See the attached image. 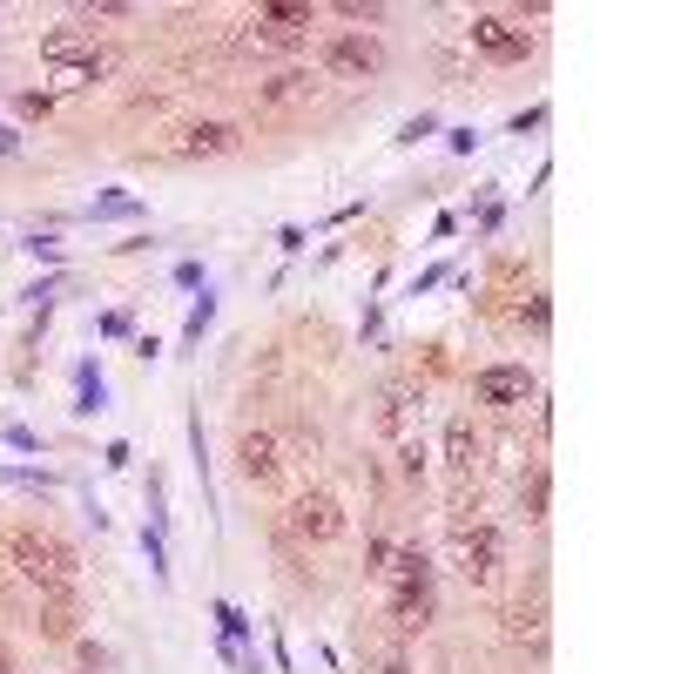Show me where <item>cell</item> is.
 <instances>
[{
    "label": "cell",
    "instance_id": "obj_1",
    "mask_svg": "<svg viewBox=\"0 0 674 674\" xmlns=\"http://www.w3.org/2000/svg\"><path fill=\"white\" fill-rule=\"evenodd\" d=\"M0 560L14 566V580H28L41 601H68L74 586H81V560L68 540L41 533V527H8L0 533Z\"/></svg>",
    "mask_w": 674,
    "mask_h": 674
},
{
    "label": "cell",
    "instance_id": "obj_2",
    "mask_svg": "<svg viewBox=\"0 0 674 674\" xmlns=\"http://www.w3.org/2000/svg\"><path fill=\"white\" fill-rule=\"evenodd\" d=\"M432 573L439 566H432V553L418 547V540L411 547H391V560H385L378 580H385V601H391V627L398 634H418V627L432 621Z\"/></svg>",
    "mask_w": 674,
    "mask_h": 674
},
{
    "label": "cell",
    "instance_id": "obj_3",
    "mask_svg": "<svg viewBox=\"0 0 674 674\" xmlns=\"http://www.w3.org/2000/svg\"><path fill=\"white\" fill-rule=\"evenodd\" d=\"M41 61L54 68V89H89V81H102V74L115 68L109 48L81 41V34H48V41H41Z\"/></svg>",
    "mask_w": 674,
    "mask_h": 674
},
{
    "label": "cell",
    "instance_id": "obj_4",
    "mask_svg": "<svg viewBox=\"0 0 674 674\" xmlns=\"http://www.w3.org/2000/svg\"><path fill=\"white\" fill-rule=\"evenodd\" d=\"M317 61H324V74H337V81H371V74H385V41L365 34V28H345V34L324 41Z\"/></svg>",
    "mask_w": 674,
    "mask_h": 674
},
{
    "label": "cell",
    "instance_id": "obj_5",
    "mask_svg": "<svg viewBox=\"0 0 674 674\" xmlns=\"http://www.w3.org/2000/svg\"><path fill=\"white\" fill-rule=\"evenodd\" d=\"M452 566H459L472 586H492L499 566H506V540H499V527H466V520H452Z\"/></svg>",
    "mask_w": 674,
    "mask_h": 674
},
{
    "label": "cell",
    "instance_id": "obj_6",
    "mask_svg": "<svg viewBox=\"0 0 674 674\" xmlns=\"http://www.w3.org/2000/svg\"><path fill=\"white\" fill-rule=\"evenodd\" d=\"M284 533L290 540H310V547H324V540H337L345 533V506H337V492H297L290 499V513H284Z\"/></svg>",
    "mask_w": 674,
    "mask_h": 674
},
{
    "label": "cell",
    "instance_id": "obj_7",
    "mask_svg": "<svg viewBox=\"0 0 674 674\" xmlns=\"http://www.w3.org/2000/svg\"><path fill=\"white\" fill-rule=\"evenodd\" d=\"M310 8H297V0H270V8H257V21H249V34H243V48H297V41H310Z\"/></svg>",
    "mask_w": 674,
    "mask_h": 674
},
{
    "label": "cell",
    "instance_id": "obj_8",
    "mask_svg": "<svg viewBox=\"0 0 674 674\" xmlns=\"http://www.w3.org/2000/svg\"><path fill=\"white\" fill-rule=\"evenodd\" d=\"M472 398L492 405V411H520L527 398H540V378H533L527 365H486V371L472 378Z\"/></svg>",
    "mask_w": 674,
    "mask_h": 674
},
{
    "label": "cell",
    "instance_id": "obj_9",
    "mask_svg": "<svg viewBox=\"0 0 674 674\" xmlns=\"http://www.w3.org/2000/svg\"><path fill=\"white\" fill-rule=\"evenodd\" d=\"M236 149V129L229 122H190V129H176L155 155L162 162H216V155H229Z\"/></svg>",
    "mask_w": 674,
    "mask_h": 674
},
{
    "label": "cell",
    "instance_id": "obj_10",
    "mask_svg": "<svg viewBox=\"0 0 674 674\" xmlns=\"http://www.w3.org/2000/svg\"><path fill=\"white\" fill-rule=\"evenodd\" d=\"M466 34H472V48L492 54V61H527V54H533V28L506 21V14H472Z\"/></svg>",
    "mask_w": 674,
    "mask_h": 674
},
{
    "label": "cell",
    "instance_id": "obj_11",
    "mask_svg": "<svg viewBox=\"0 0 674 674\" xmlns=\"http://www.w3.org/2000/svg\"><path fill=\"white\" fill-rule=\"evenodd\" d=\"M472 466H479V432L466 418L446 426V472H452V520H466V492H472Z\"/></svg>",
    "mask_w": 674,
    "mask_h": 674
},
{
    "label": "cell",
    "instance_id": "obj_12",
    "mask_svg": "<svg viewBox=\"0 0 674 674\" xmlns=\"http://www.w3.org/2000/svg\"><path fill=\"white\" fill-rule=\"evenodd\" d=\"M236 472H243L249 486H270V479L284 472V439H277L270 426L243 432V439H236Z\"/></svg>",
    "mask_w": 674,
    "mask_h": 674
},
{
    "label": "cell",
    "instance_id": "obj_13",
    "mask_svg": "<svg viewBox=\"0 0 674 674\" xmlns=\"http://www.w3.org/2000/svg\"><path fill=\"white\" fill-rule=\"evenodd\" d=\"M304 95H317V74L310 68H284V74H270L264 89H257V109H290Z\"/></svg>",
    "mask_w": 674,
    "mask_h": 674
},
{
    "label": "cell",
    "instance_id": "obj_14",
    "mask_svg": "<svg viewBox=\"0 0 674 674\" xmlns=\"http://www.w3.org/2000/svg\"><path fill=\"white\" fill-rule=\"evenodd\" d=\"M418 411H426V391H418V385H398V391H385V411H378V426H385L391 439H405Z\"/></svg>",
    "mask_w": 674,
    "mask_h": 674
},
{
    "label": "cell",
    "instance_id": "obj_15",
    "mask_svg": "<svg viewBox=\"0 0 674 674\" xmlns=\"http://www.w3.org/2000/svg\"><path fill=\"white\" fill-rule=\"evenodd\" d=\"M74 411H81V418H95V411H109V385H102V371H95L89 358L74 365Z\"/></svg>",
    "mask_w": 674,
    "mask_h": 674
},
{
    "label": "cell",
    "instance_id": "obj_16",
    "mask_svg": "<svg viewBox=\"0 0 674 674\" xmlns=\"http://www.w3.org/2000/svg\"><path fill=\"white\" fill-rule=\"evenodd\" d=\"M513 641H527L533 654H547V601H540V594L513 607Z\"/></svg>",
    "mask_w": 674,
    "mask_h": 674
},
{
    "label": "cell",
    "instance_id": "obj_17",
    "mask_svg": "<svg viewBox=\"0 0 674 674\" xmlns=\"http://www.w3.org/2000/svg\"><path fill=\"white\" fill-rule=\"evenodd\" d=\"M74 621H81L74 594H68V601H41V614H34V627H41L48 641H74Z\"/></svg>",
    "mask_w": 674,
    "mask_h": 674
},
{
    "label": "cell",
    "instance_id": "obj_18",
    "mask_svg": "<svg viewBox=\"0 0 674 674\" xmlns=\"http://www.w3.org/2000/svg\"><path fill=\"white\" fill-rule=\"evenodd\" d=\"M547 492H553V472L533 466V472L520 479V513H527V520H547Z\"/></svg>",
    "mask_w": 674,
    "mask_h": 674
},
{
    "label": "cell",
    "instance_id": "obj_19",
    "mask_svg": "<svg viewBox=\"0 0 674 674\" xmlns=\"http://www.w3.org/2000/svg\"><path fill=\"white\" fill-rule=\"evenodd\" d=\"M210 614H216V634H223V641H236V647H249V621H243V607H236V601H216Z\"/></svg>",
    "mask_w": 674,
    "mask_h": 674
},
{
    "label": "cell",
    "instance_id": "obj_20",
    "mask_svg": "<svg viewBox=\"0 0 674 674\" xmlns=\"http://www.w3.org/2000/svg\"><path fill=\"white\" fill-rule=\"evenodd\" d=\"M210 324H216V297L203 290V297L190 304V317H183V345H203V330H210Z\"/></svg>",
    "mask_w": 674,
    "mask_h": 674
},
{
    "label": "cell",
    "instance_id": "obj_21",
    "mask_svg": "<svg viewBox=\"0 0 674 674\" xmlns=\"http://www.w3.org/2000/svg\"><path fill=\"white\" fill-rule=\"evenodd\" d=\"M142 553H149V573L168 586V553H162V533H155V527H142Z\"/></svg>",
    "mask_w": 674,
    "mask_h": 674
},
{
    "label": "cell",
    "instance_id": "obj_22",
    "mask_svg": "<svg viewBox=\"0 0 674 674\" xmlns=\"http://www.w3.org/2000/svg\"><path fill=\"white\" fill-rule=\"evenodd\" d=\"M0 479H14V486H34V492H54V472H21V466H0Z\"/></svg>",
    "mask_w": 674,
    "mask_h": 674
},
{
    "label": "cell",
    "instance_id": "obj_23",
    "mask_svg": "<svg viewBox=\"0 0 674 674\" xmlns=\"http://www.w3.org/2000/svg\"><path fill=\"white\" fill-rule=\"evenodd\" d=\"M337 14H345V21H385V8H378V0H345Z\"/></svg>",
    "mask_w": 674,
    "mask_h": 674
},
{
    "label": "cell",
    "instance_id": "obj_24",
    "mask_svg": "<svg viewBox=\"0 0 674 674\" xmlns=\"http://www.w3.org/2000/svg\"><path fill=\"white\" fill-rule=\"evenodd\" d=\"M520 324H533V330H547V324H553V304H547V297H533V304H520Z\"/></svg>",
    "mask_w": 674,
    "mask_h": 674
},
{
    "label": "cell",
    "instance_id": "obj_25",
    "mask_svg": "<svg viewBox=\"0 0 674 674\" xmlns=\"http://www.w3.org/2000/svg\"><path fill=\"white\" fill-rule=\"evenodd\" d=\"M135 210H142L135 196H102V203H95V216H135Z\"/></svg>",
    "mask_w": 674,
    "mask_h": 674
},
{
    "label": "cell",
    "instance_id": "obj_26",
    "mask_svg": "<svg viewBox=\"0 0 674 674\" xmlns=\"http://www.w3.org/2000/svg\"><path fill=\"white\" fill-rule=\"evenodd\" d=\"M426 135H439V115H418V122H405V135H398V142H426Z\"/></svg>",
    "mask_w": 674,
    "mask_h": 674
},
{
    "label": "cell",
    "instance_id": "obj_27",
    "mask_svg": "<svg viewBox=\"0 0 674 674\" xmlns=\"http://www.w3.org/2000/svg\"><path fill=\"white\" fill-rule=\"evenodd\" d=\"M398 459H405V479L426 472V446H418V439H405V452H398Z\"/></svg>",
    "mask_w": 674,
    "mask_h": 674
},
{
    "label": "cell",
    "instance_id": "obj_28",
    "mask_svg": "<svg viewBox=\"0 0 674 674\" xmlns=\"http://www.w3.org/2000/svg\"><path fill=\"white\" fill-rule=\"evenodd\" d=\"M28 257H41V264H54V257H61V243H54V236H28Z\"/></svg>",
    "mask_w": 674,
    "mask_h": 674
},
{
    "label": "cell",
    "instance_id": "obj_29",
    "mask_svg": "<svg viewBox=\"0 0 674 674\" xmlns=\"http://www.w3.org/2000/svg\"><path fill=\"white\" fill-rule=\"evenodd\" d=\"M102 459H109V472H129V459H135V452H129V439H115V446H109Z\"/></svg>",
    "mask_w": 674,
    "mask_h": 674
},
{
    "label": "cell",
    "instance_id": "obj_30",
    "mask_svg": "<svg viewBox=\"0 0 674 674\" xmlns=\"http://www.w3.org/2000/svg\"><path fill=\"white\" fill-rule=\"evenodd\" d=\"M378 674H411V661H405V654H398V647H391V654H385V661H378Z\"/></svg>",
    "mask_w": 674,
    "mask_h": 674
},
{
    "label": "cell",
    "instance_id": "obj_31",
    "mask_svg": "<svg viewBox=\"0 0 674 674\" xmlns=\"http://www.w3.org/2000/svg\"><path fill=\"white\" fill-rule=\"evenodd\" d=\"M14 149H21V135H14V129H0V155H14Z\"/></svg>",
    "mask_w": 674,
    "mask_h": 674
},
{
    "label": "cell",
    "instance_id": "obj_32",
    "mask_svg": "<svg viewBox=\"0 0 674 674\" xmlns=\"http://www.w3.org/2000/svg\"><path fill=\"white\" fill-rule=\"evenodd\" d=\"M0 674H14V654H8V641H0Z\"/></svg>",
    "mask_w": 674,
    "mask_h": 674
}]
</instances>
